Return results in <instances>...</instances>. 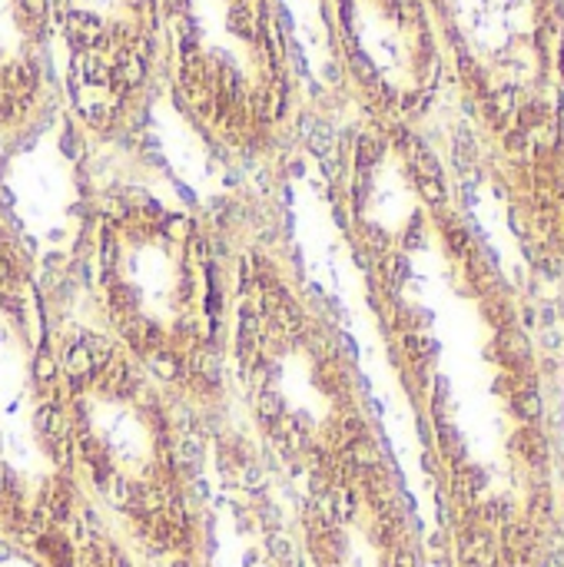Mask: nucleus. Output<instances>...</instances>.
Masks as SVG:
<instances>
[{"label": "nucleus", "mask_w": 564, "mask_h": 567, "mask_svg": "<svg viewBox=\"0 0 564 567\" xmlns=\"http://www.w3.org/2000/svg\"><path fill=\"white\" fill-rule=\"evenodd\" d=\"M336 183L422 425L449 567H555L562 505L519 272L425 130L366 116Z\"/></svg>", "instance_id": "nucleus-1"}, {"label": "nucleus", "mask_w": 564, "mask_h": 567, "mask_svg": "<svg viewBox=\"0 0 564 567\" xmlns=\"http://www.w3.org/2000/svg\"><path fill=\"white\" fill-rule=\"evenodd\" d=\"M455 110L459 166L519 249V279L564 286L562 0H429Z\"/></svg>", "instance_id": "nucleus-2"}, {"label": "nucleus", "mask_w": 564, "mask_h": 567, "mask_svg": "<svg viewBox=\"0 0 564 567\" xmlns=\"http://www.w3.org/2000/svg\"><path fill=\"white\" fill-rule=\"evenodd\" d=\"M309 567H425L419 522L379 432L306 465Z\"/></svg>", "instance_id": "nucleus-3"}, {"label": "nucleus", "mask_w": 564, "mask_h": 567, "mask_svg": "<svg viewBox=\"0 0 564 567\" xmlns=\"http://www.w3.org/2000/svg\"><path fill=\"white\" fill-rule=\"evenodd\" d=\"M336 30L366 116L425 130L452 86L429 0H336Z\"/></svg>", "instance_id": "nucleus-4"}, {"label": "nucleus", "mask_w": 564, "mask_h": 567, "mask_svg": "<svg viewBox=\"0 0 564 567\" xmlns=\"http://www.w3.org/2000/svg\"><path fill=\"white\" fill-rule=\"evenodd\" d=\"M219 47L189 120L216 143L253 153L289 110L286 30L276 0H209Z\"/></svg>", "instance_id": "nucleus-5"}, {"label": "nucleus", "mask_w": 564, "mask_h": 567, "mask_svg": "<svg viewBox=\"0 0 564 567\" xmlns=\"http://www.w3.org/2000/svg\"><path fill=\"white\" fill-rule=\"evenodd\" d=\"M70 60V96L93 133H116L136 113L160 53V0H50Z\"/></svg>", "instance_id": "nucleus-6"}, {"label": "nucleus", "mask_w": 564, "mask_h": 567, "mask_svg": "<svg viewBox=\"0 0 564 567\" xmlns=\"http://www.w3.org/2000/svg\"><path fill=\"white\" fill-rule=\"evenodd\" d=\"M50 33V0H0V133L30 123L47 70L30 66L17 47L43 60Z\"/></svg>", "instance_id": "nucleus-7"}, {"label": "nucleus", "mask_w": 564, "mask_h": 567, "mask_svg": "<svg viewBox=\"0 0 564 567\" xmlns=\"http://www.w3.org/2000/svg\"><path fill=\"white\" fill-rule=\"evenodd\" d=\"M522 289H525L529 322H532L535 352H539L542 409H545V429H548V445H552L564 525V286L522 279Z\"/></svg>", "instance_id": "nucleus-8"}, {"label": "nucleus", "mask_w": 564, "mask_h": 567, "mask_svg": "<svg viewBox=\"0 0 564 567\" xmlns=\"http://www.w3.org/2000/svg\"><path fill=\"white\" fill-rule=\"evenodd\" d=\"M70 538H73V565L70 567H133L123 555V548L103 535L96 515L86 505L76 512L70 525Z\"/></svg>", "instance_id": "nucleus-9"}, {"label": "nucleus", "mask_w": 564, "mask_h": 567, "mask_svg": "<svg viewBox=\"0 0 564 567\" xmlns=\"http://www.w3.org/2000/svg\"><path fill=\"white\" fill-rule=\"evenodd\" d=\"M33 379H37V385H40L43 395L53 392V382H57V359H53L50 349H40V352L33 355Z\"/></svg>", "instance_id": "nucleus-10"}, {"label": "nucleus", "mask_w": 564, "mask_h": 567, "mask_svg": "<svg viewBox=\"0 0 564 567\" xmlns=\"http://www.w3.org/2000/svg\"><path fill=\"white\" fill-rule=\"evenodd\" d=\"M558 561V567H564V545H562V558H555Z\"/></svg>", "instance_id": "nucleus-11"}, {"label": "nucleus", "mask_w": 564, "mask_h": 567, "mask_svg": "<svg viewBox=\"0 0 564 567\" xmlns=\"http://www.w3.org/2000/svg\"><path fill=\"white\" fill-rule=\"evenodd\" d=\"M562 27H564V0H562Z\"/></svg>", "instance_id": "nucleus-12"}]
</instances>
